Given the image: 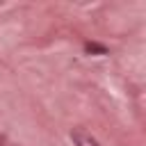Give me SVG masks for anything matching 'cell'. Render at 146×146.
Instances as JSON below:
<instances>
[{
	"label": "cell",
	"instance_id": "obj_2",
	"mask_svg": "<svg viewBox=\"0 0 146 146\" xmlns=\"http://www.w3.org/2000/svg\"><path fill=\"white\" fill-rule=\"evenodd\" d=\"M0 144H2V137H0Z\"/></svg>",
	"mask_w": 146,
	"mask_h": 146
},
{
	"label": "cell",
	"instance_id": "obj_1",
	"mask_svg": "<svg viewBox=\"0 0 146 146\" xmlns=\"http://www.w3.org/2000/svg\"><path fill=\"white\" fill-rule=\"evenodd\" d=\"M71 139H73L75 146H98V141H96L89 132H84V130H80V128L71 132Z\"/></svg>",
	"mask_w": 146,
	"mask_h": 146
}]
</instances>
